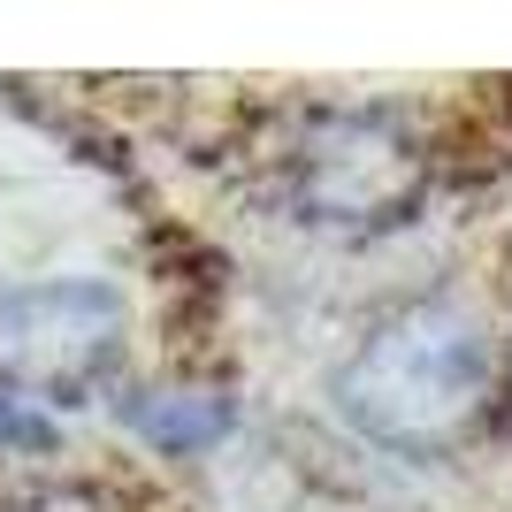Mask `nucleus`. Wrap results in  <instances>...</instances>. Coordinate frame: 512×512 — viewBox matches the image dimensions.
<instances>
[{
    "instance_id": "nucleus-2",
    "label": "nucleus",
    "mask_w": 512,
    "mask_h": 512,
    "mask_svg": "<svg viewBox=\"0 0 512 512\" xmlns=\"http://www.w3.org/2000/svg\"><path fill=\"white\" fill-rule=\"evenodd\" d=\"M291 199L344 230L398 222L421 199V153L390 115H321L291 153Z\"/></svg>"
},
{
    "instance_id": "nucleus-3",
    "label": "nucleus",
    "mask_w": 512,
    "mask_h": 512,
    "mask_svg": "<svg viewBox=\"0 0 512 512\" xmlns=\"http://www.w3.org/2000/svg\"><path fill=\"white\" fill-rule=\"evenodd\" d=\"M123 352V299L107 283H31L0 299V375L77 390Z\"/></svg>"
},
{
    "instance_id": "nucleus-1",
    "label": "nucleus",
    "mask_w": 512,
    "mask_h": 512,
    "mask_svg": "<svg viewBox=\"0 0 512 512\" xmlns=\"http://www.w3.org/2000/svg\"><path fill=\"white\" fill-rule=\"evenodd\" d=\"M337 406L390 451H451L497 406V337L459 299H421L390 314L352 352L337 383Z\"/></svg>"
},
{
    "instance_id": "nucleus-5",
    "label": "nucleus",
    "mask_w": 512,
    "mask_h": 512,
    "mask_svg": "<svg viewBox=\"0 0 512 512\" xmlns=\"http://www.w3.org/2000/svg\"><path fill=\"white\" fill-rule=\"evenodd\" d=\"M0 444H8V451L46 444V421H39V413H23V406H0Z\"/></svg>"
},
{
    "instance_id": "nucleus-4",
    "label": "nucleus",
    "mask_w": 512,
    "mask_h": 512,
    "mask_svg": "<svg viewBox=\"0 0 512 512\" xmlns=\"http://www.w3.org/2000/svg\"><path fill=\"white\" fill-rule=\"evenodd\" d=\"M130 421H146V436H161V444H207V436H222V406H207V398H138Z\"/></svg>"
}]
</instances>
